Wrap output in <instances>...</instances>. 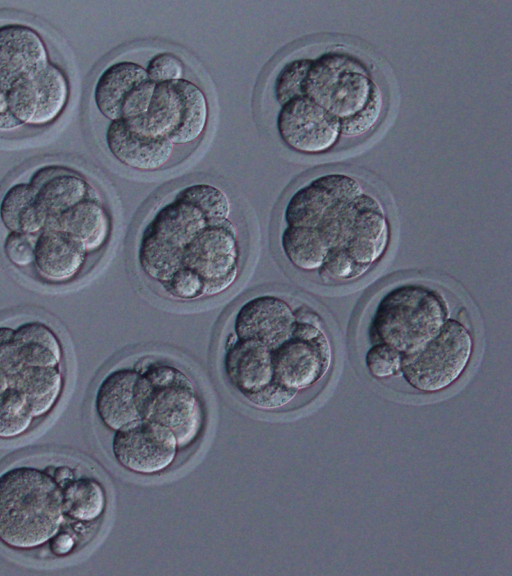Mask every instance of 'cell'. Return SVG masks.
<instances>
[{
  "label": "cell",
  "instance_id": "6da1fadb",
  "mask_svg": "<svg viewBox=\"0 0 512 576\" xmlns=\"http://www.w3.org/2000/svg\"><path fill=\"white\" fill-rule=\"evenodd\" d=\"M288 226L304 227L322 256L325 284L358 280L385 255L390 223L380 199L346 173H327L299 187L284 208Z\"/></svg>",
  "mask_w": 512,
  "mask_h": 576
},
{
  "label": "cell",
  "instance_id": "7a4b0ae2",
  "mask_svg": "<svg viewBox=\"0 0 512 576\" xmlns=\"http://www.w3.org/2000/svg\"><path fill=\"white\" fill-rule=\"evenodd\" d=\"M62 485L46 470L19 465L0 473V543L28 551L47 544L65 522Z\"/></svg>",
  "mask_w": 512,
  "mask_h": 576
},
{
  "label": "cell",
  "instance_id": "3957f363",
  "mask_svg": "<svg viewBox=\"0 0 512 576\" xmlns=\"http://www.w3.org/2000/svg\"><path fill=\"white\" fill-rule=\"evenodd\" d=\"M450 318L443 293L429 286L406 283L393 287L379 300L369 324L372 344L384 343L402 357L421 350Z\"/></svg>",
  "mask_w": 512,
  "mask_h": 576
},
{
  "label": "cell",
  "instance_id": "277c9868",
  "mask_svg": "<svg viewBox=\"0 0 512 576\" xmlns=\"http://www.w3.org/2000/svg\"><path fill=\"white\" fill-rule=\"evenodd\" d=\"M300 96L308 97L337 118L340 126L384 97L366 65L355 56L341 52L308 58Z\"/></svg>",
  "mask_w": 512,
  "mask_h": 576
},
{
  "label": "cell",
  "instance_id": "5b68a950",
  "mask_svg": "<svg viewBox=\"0 0 512 576\" xmlns=\"http://www.w3.org/2000/svg\"><path fill=\"white\" fill-rule=\"evenodd\" d=\"M208 224L196 206L177 196L159 208L140 237L137 256L143 274L163 286L181 267L187 245Z\"/></svg>",
  "mask_w": 512,
  "mask_h": 576
},
{
  "label": "cell",
  "instance_id": "8992f818",
  "mask_svg": "<svg viewBox=\"0 0 512 576\" xmlns=\"http://www.w3.org/2000/svg\"><path fill=\"white\" fill-rule=\"evenodd\" d=\"M472 353L469 327L450 317L438 335L421 350L402 357L400 374L418 391L439 392L461 377Z\"/></svg>",
  "mask_w": 512,
  "mask_h": 576
},
{
  "label": "cell",
  "instance_id": "52a82bcc",
  "mask_svg": "<svg viewBox=\"0 0 512 576\" xmlns=\"http://www.w3.org/2000/svg\"><path fill=\"white\" fill-rule=\"evenodd\" d=\"M152 384L145 418L169 428L178 446L195 441L203 426V408L190 378L177 367L153 364L143 371Z\"/></svg>",
  "mask_w": 512,
  "mask_h": 576
},
{
  "label": "cell",
  "instance_id": "ba28073f",
  "mask_svg": "<svg viewBox=\"0 0 512 576\" xmlns=\"http://www.w3.org/2000/svg\"><path fill=\"white\" fill-rule=\"evenodd\" d=\"M209 106L204 92L190 80L155 85L147 113L140 117L151 133L174 145L193 143L204 133Z\"/></svg>",
  "mask_w": 512,
  "mask_h": 576
},
{
  "label": "cell",
  "instance_id": "9c48e42d",
  "mask_svg": "<svg viewBox=\"0 0 512 576\" xmlns=\"http://www.w3.org/2000/svg\"><path fill=\"white\" fill-rule=\"evenodd\" d=\"M242 249L235 227L228 220L208 224L187 245L181 267L196 272L205 283V297L227 291L241 269Z\"/></svg>",
  "mask_w": 512,
  "mask_h": 576
},
{
  "label": "cell",
  "instance_id": "30bf717a",
  "mask_svg": "<svg viewBox=\"0 0 512 576\" xmlns=\"http://www.w3.org/2000/svg\"><path fill=\"white\" fill-rule=\"evenodd\" d=\"M178 441L167 427L142 419L115 431L111 451L115 461L128 472L151 476L172 466Z\"/></svg>",
  "mask_w": 512,
  "mask_h": 576
},
{
  "label": "cell",
  "instance_id": "8fae6325",
  "mask_svg": "<svg viewBox=\"0 0 512 576\" xmlns=\"http://www.w3.org/2000/svg\"><path fill=\"white\" fill-rule=\"evenodd\" d=\"M153 83L142 66L119 61L107 66L93 88L97 110L110 121L144 116L150 106Z\"/></svg>",
  "mask_w": 512,
  "mask_h": 576
},
{
  "label": "cell",
  "instance_id": "7c38bea8",
  "mask_svg": "<svg viewBox=\"0 0 512 576\" xmlns=\"http://www.w3.org/2000/svg\"><path fill=\"white\" fill-rule=\"evenodd\" d=\"M281 140L303 154L330 150L340 135V121L305 96L292 98L281 105L276 120Z\"/></svg>",
  "mask_w": 512,
  "mask_h": 576
},
{
  "label": "cell",
  "instance_id": "4fadbf2b",
  "mask_svg": "<svg viewBox=\"0 0 512 576\" xmlns=\"http://www.w3.org/2000/svg\"><path fill=\"white\" fill-rule=\"evenodd\" d=\"M152 384L143 372L117 368L100 381L94 398L95 412L101 423L118 431L145 418Z\"/></svg>",
  "mask_w": 512,
  "mask_h": 576
},
{
  "label": "cell",
  "instance_id": "5bb4252c",
  "mask_svg": "<svg viewBox=\"0 0 512 576\" xmlns=\"http://www.w3.org/2000/svg\"><path fill=\"white\" fill-rule=\"evenodd\" d=\"M332 349L326 333L307 338L296 331L273 350L274 381L296 391L318 382L330 368Z\"/></svg>",
  "mask_w": 512,
  "mask_h": 576
},
{
  "label": "cell",
  "instance_id": "9a60e30c",
  "mask_svg": "<svg viewBox=\"0 0 512 576\" xmlns=\"http://www.w3.org/2000/svg\"><path fill=\"white\" fill-rule=\"evenodd\" d=\"M105 140L115 159L139 171L161 169L170 161L174 150V144L168 138L147 130L140 117L111 121Z\"/></svg>",
  "mask_w": 512,
  "mask_h": 576
},
{
  "label": "cell",
  "instance_id": "2e32d148",
  "mask_svg": "<svg viewBox=\"0 0 512 576\" xmlns=\"http://www.w3.org/2000/svg\"><path fill=\"white\" fill-rule=\"evenodd\" d=\"M296 323V310L285 299L259 295L238 308L233 329L237 338L255 339L274 350L293 335Z\"/></svg>",
  "mask_w": 512,
  "mask_h": 576
},
{
  "label": "cell",
  "instance_id": "e0dca14e",
  "mask_svg": "<svg viewBox=\"0 0 512 576\" xmlns=\"http://www.w3.org/2000/svg\"><path fill=\"white\" fill-rule=\"evenodd\" d=\"M50 63L44 39L22 23L0 25V88L7 90L16 80L35 76Z\"/></svg>",
  "mask_w": 512,
  "mask_h": 576
},
{
  "label": "cell",
  "instance_id": "ac0fdd59",
  "mask_svg": "<svg viewBox=\"0 0 512 576\" xmlns=\"http://www.w3.org/2000/svg\"><path fill=\"white\" fill-rule=\"evenodd\" d=\"M227 340L223 368L229 384L243 396L274 381L273 350L255 339Z\"/></svg>",
  "mask_w": 512,
  "mask_h": 576
},
{
  "label": "cell",
  "instance_id": "d6986e66",
  "mask_svg": "<svg viewBox=\"0 0 512 576\" xmlns=\"http://www.w3.org/2000/svg\"><path fill=\"white\" fill-rule=\"evenodd\" d=\"M87 256L82 246L67 234L45 229L35 237L32 267L40 280L66 284L80 275Z\"/></svg>",
  "mask_w": 512,
  "mask_h": 576
},
{
  "label": "cell",
  "instance_id": "ffe728a7",
  "mask_svg": "<svg viewBox=\"0 0 512 576\" xmlns=\"http://www.w3.org/2000/svg\"><path fill=\"white\" fill-rule=\"evenodd\" d=\"M36 201L47 218V228L63 213L92 195L93 188L79 173L67 168L44 167L29 181ZM46 228V229H47Z\"/></svg>",
  "mask_w": 512,
  "mask_h": 576
},
{
  "label": "cell",
  "instance_id": "44dd1931",
  "mask_svg": "<svg viewBox=\"0 0 512 576\" xmlns=\"http://www.w3.org/2000/svg\"><path fill=\"white\" fill-rule=\"evenodd\" d=\"M11 368L18 373L25 367H58L63 348L56 333L40 321H27L13 330L6 345Z\"/></svg>",
  "mask_w": 512,
  "mask_h": 576
},
{
  "label": "cell",
  "instance_id": "7402d4cb",
  "mask_svg": "<svg viewBox=\"0 0 512 576\" xmlns=\"http://www.w3.org/2000/svg\"><path fill=\"white\" fill-rule=\"evenodd\" d=\"M47 229L67 234L89 255L100 251L108 242L111 221L97 198H87L60 215Z\"/></svg>",
  "mask_w": 512,
  "mask_h": 576
},
{
  "label": "cell",
  "instance_id": "603a6c76",
  "mask_svg": "<svg viewBox=\"0 0 512 576\" xmlns=\"http://www.w3.org/2000/svg\"><path fill=\"white\" fill-rule=\"evenodd\" d=\"M0 222L8 232L37 236L47 228L30 182L11 184L0 199Z\"/></svg>",
  "mask_w": 512,
  "mask_h": 576
},
{
  "label": "cell",
  "instance_id": "cb8c5ba5",
  "mask_svg": "<svg viewBox=\"0 0 512 576\" xmlns=\"http://www.w3.org/2000/svg\"><path fill=\"white\" fill-rule=\"evenodd\" d=\"M13 388L24 394L34 419L49 414L64 389V375L58 367H25L13 377Z\"/></svg>",
  "mask_w": 512,
  "mask_h": 576
},
{
  "label": "cell",
  "instance_id": "d4e9b609",
  "mask_svg": "<svg viewBox=\"0 0 512 576\" xmlns=\"http://www.w3.org/2000/svg\"><path fill=\"white\" fill-rule=\"evenodd\" d=\"M37 109L31 126L53 123L64 111L70 95L68 79L55 63L36 75Z\"/></svg>",
  "mask_w": 512,
  "mask_h": 576
},
{
  "label": "cell",
  "instance_id": "484cf974",
  "mask_svg": "<svg viewBox=\"0 0 512 576\" xmlns=\"http://www.w3.org/2000/svg\"><path fill=\"white\" fill-rule=\"evenodd\" d=\"M64 513L82 523L99 519L106 509V492L94 478H73L62 485Z\"/></svg>",
  "mask_w": 512,
  "mask_h": 576
},
{
  "label": "cell",
  "instance_id": "4316f807",
  "mask_svg": "<svg viewBox=\"0 0 512 576\" xmlns=\"http://www.w3.org/2000/svg\"><path fill=\"white\" fill-rule=\"evenodd\" d=\"M196 206L210 224L228 220L231 203L220 188L206 183L191 184L176 195Z\"/></svg>",
  "mask_w": 512,
  "mask_h": 576
},
{
  "label": "cell",
  "instance_id": "83f0119b",
  "mask_svg": "<svg viewBox=\"0 0 512 576\" xmlns=\"http://www.w3.org/2000/svg\"><path fill=\"white\" fill-rule=\"evenodd\" d=\"M33 421L24 394L9 388L0 396V439H14L25 434Z\"/></svg>",
  "mask_w": 512,
  "mask_h": 576
},
{
  "label": "cell",
  "instance_id": "f1b7e54d",
  "mask_svg": "<svg viewBox=\"0 0 512 576\" xmlns=\"http://www.w3.org/2000/svg\"><path fill=\"white\" fill-rule=\"evenodd\" d=\"M8 106L23 126H31L37 109L36 75L14 81L7 89Z\"/></svg>",
  "mask_w": 512,
  "mask_h": 576
},
{
  "label": "cell",
  "instance_id": "f546056e",
  "mask_svg": "<svg viewBox=\"0 0 512 576\" xmlns=\"http://www.w3.org/2000/svg\"><path fill=\"white\" fill-rule=\"evenodd\" d=\"M162 288L167 295L178 300L192 301L205 297L203 279L186 267L175 271Z\"/></svg>",
  "mask_w": 512,
  "mask_h": 576
},
{
  "label": "cell",
  "instance_id": "4dcf8cb0",
  "mask_svg": "<svg viewBox=\"0 0 512 576\" xmlns=\"http://www.w3.org/2000/svg\"><path fill=\"white\" fill-rule=\"evenodd\" d=\"M307 65L308 58L295 59L285 64L280 70L274 84L275 97L280 105L300 96Z\"/></svg>",
  "mask_w": 512,
  "mask_h": 576
},
{
  "label": "cell",
  "instance_id": "1f68e13d",
  "mask_svg": "<svg viewBox=\"0 0 512 576\" xmlns=\"http://www.w3.org/2000/svg\"><path fill=\"white\" fill-rule=\"evenodd\" d=\"M365 362L373 377L383 379L400 374L402 356L389 345L377 343L367 351Z\"/></svg>",
  "mask_w": 512,
  "mask_h": 576
},
{
  "label": "cell",
  "instance_id": "d6a6232c",
  "mask_svg": "<svg viewBox=\"0 0 512 576\" xmlns=\"http://www.w3.org/2000/svg\"><path fill=\"white\" fill-rule=\"evenodd\" d=\"M145 70L149 79L155 84L179 81L184 75L183 62L170 52L154 55L148 61Z\"/></svg>",
  "mask_w": 512,
  "mask_h": 576
},
{
  "label": "cell",
  "instance_id": "836d02e7",
  "mask_svg": "<svg viewBox=\"0 0 512 576\" xmlns=\"http://www.w3.org/2000/svg\"><path fill=\"white\" fill-rule=\"evenodd\" d=\"M297 393L298 391L273 381L261 390L247 394L243 398L254 407L273 410L291 402Z\"/></svg>",
  "mask_w": 512,
  "mask_h": 576
},
{
  "label": "cell",
  "instance_id": "e575fe53",
  "mask_svg": "<svg viewBox=\"0 0 512 576\" xmlns=\"http://www.w3.org/2000/svg\"><path fill=\"white\" fill-rule=\"evenodd\" d=\"M35 237L23 233L8 232L3 244V250L12 265L19 268H27L33 265Z\"/></svg>",
  "mask_w": 512,
  "mask_h": 576
},
{
  "label": "cell",
  "instance_id": "d590c367",
  "mask_svg": "<svg viewBox=\"0 0 512 576\" xmlns=\"http://www.w3.org/2000/svg\"><path fill=\"white\" fill-rule=\"evenodd\" d=\"M23 125L12 115L7 100V90L0 88V132L15 131Z\"/></svg>",
  "mask_w": 512,
  "mask_h": 576
},
{
  "label": "cell",
  "instance_id": "8d00e7d4",
  "mask_svg": "<svg viewBox=\"0 0 512 576\" xmlns=\"http://www.w3.org/2000/svg\"><path fill=\"white\" fill-rule=\"evenodd\" d=\"M50 551L56 556H65L73 551L76 540L69 532H58L48 542Z\"/></svg>",
  "mask_w": 512,
  "mask_h": 576
},
{
  "label": "cell",
  "instance_id": "74e56055",
  "mask_svg": "<svg viewBox=\"0 0 512 576\" xmlns=\"http://www.w3.org/2000/svg\"><path fill=\"white\" fill-rule=\"evenodd\" d=\"M53 477L61 485L68 482L69 480L75 478L72 468H70L69 466H66V465H60V466L54 467Z\"/></svg>",
  "mask_w": 512,
  "mask_h": 576
},
{
  "label": "cell",
  "instance_id": "f35d334b",
  "mask_svg": "<svg viewBox=\"0 0 512 576\" xmlns=\"http://www.w3.org/2000/svg\"><path fill=\"white\" fill-rule=\"evenodd\" d=\"M9 388H13V378L0 368V396Z\"/></svg>",
  "mask_w": 512,
  "mask_h": 576
}]
</instances>
